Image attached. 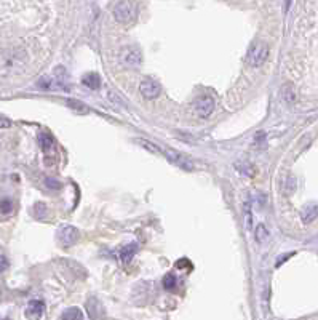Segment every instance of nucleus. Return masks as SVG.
Returning a JSON list of instances; mask_svg holds the SVG:
<instances>
[{
	"mask_svg": "<svg viewBox=\"0 0 318 320\" xmlns=\"http://www.w3.org/2000/svg\"><path fill=\"white\" fill-rule=\"evenodd\" d=\"M138 15V7L133 0H122L115 7H114V18L119 21V22H123V24H128V22H131Z\"/></svg>",
	"mask_w": 318,
	"mask_h": 320,
	"instance_id": "obj_1",
	"label": "nucleus"
},
{
	"mask_svg": "<svg viewBox=\"0 0 318 320\" xmlns=\"http://www.w3.org/2000/svg\"><path fill=\"white\" fill-rule=\"evenodd\" d=\"M267 56H269V46H267V43H264V42H254L250 46L248 53H246V63H248L250 66H253V67H257V66L264 64Z\"/></svg>",
	"mask_w": 318,
	"mask_h": 320,
	"instance_id": "obj_2",
	"label": "nucleus"
},
{
	"mask_svg": "<svg viewBox=\"0 0 318 320\" xmlns=\"http://www.w3.org/2000/svg\"><path fill=\"white\" fill-rule=\"evenodd\" d=\"M58 239H60L61 245L70 247L77 243V240L80 239V232L74 226H61L60 231H58Z\"/></svg>",
	"mask_w": 318,
	"mask_h": 320,
	"instance_id": "obj_3",
	"label": "nucleus"
},
{
	"mask_svg": "<svg viewBox=\"0 0 318 320\" xmlns=\"http://www.w3.org/2000/svg\"><path fill=\"white\" fill-rule=\"evenodd\" d=\"M120 59L125 66L129 67H138L141 66V61H143V55L138 48H131V46H126L120 52Z\"/></svg>",
	"mask_w": 318,
	"mask_h": 320,
	"instance_id": "obj_4",
	"label": "nucleus"
},
{
	"mask_svg": "<svg viewBox=\"0 0 318 320\" xmlns=\"http://www.w3.org/2000/svg\"><path fill=\"white\" fill-rule=\"evenodd\" d=\"M215 111V100L211 96H202L195 101V114L202 118H206Z\"/></svg>",
	"mask_w": 318,
	"mask_h": 320,
	"instance_id": "obj_5",
	"label": "nucleus"
},
{
	"mask_svg": "<svg viewBox=\"0 0 318 320\" xmlns=\"http://www.w3.org/2000/svg\"><path fill=\"white\" fill-rule=\"evenodd\" d=\"M139 91H141V94H143L146 100H155L158 94H160L162 90H160V85L157 84L155 80L144 79L139 84Z\"/></svg>",
	"mask_w": 318,
	"mask_h": 320,
	"instance_id": "obj_6",
	"label": "nucleus"
},
{
	"mask_svg": "<svg viewBox=\"0 0 318 320\" xmlns=\"http://www.w3.org/2000/svg\"><path fill=\"white\" fill-rule=\"evenodd\" d=\"M162 154H165V157H167L171 163L178 165L181 168H186V170H192V162L189 159H186L184 156H181L179 152H176L173 149H162Z\"/></svg>",
	"mask_w": 318,
	"mask_h": 320,
	"instance_id": "obj_7",
	"label": "nucleus"
},
{
	"mask_svg": "<svg viewBox=\"0 0 318 320\" xmlns=\"http://www.w3.org/2000/svg\"><path fill=\"white\" fill-rule=\"evenodd\" d=\"M43 309H45V306L42 301L32 300V301H29V304L26 307V317L29 320H40V317L43 315Z\"/></svg>",
	"mask_w": 318,
	"mask_h": 320,
	"instance_id": "obj_8",
	"label": "nucleus"
},
{
	"mask_svg": "<svg viewBox=\"0 0 318 320\" xmlns=\"http://www.w3.org/2000/svg\"><path fill=\"white\" fill-rule=\"evenodd\" d=\"M316 216H318V205H307L301 213V218L305 224L312 223Z\"/></svg>",
	"mask_w": 318,
	"mask_h": 320,
	"instance_id": "obj_9",
	"label": "nucleus"
},
{
	"mask_svg": "<svg viewBox=\"0 0 318 320\" xmlns=\"http://www.w3.org/2000/svg\"><path fill=\"white\" fill-rule=\"evenodd\" d=\"M82 82H84L85 87H88L91 90H98L101 87V77L98 74H95V72H93V74H87Z\"/></svg>",
	"mask_w": 318,
	"mask_h": 320,
	"instance_id": "obj_10",
	"label": "nucleus"
},
{
	"mask_svg": "<svg viewBox=\"0 0 318 320\" xmlns=\"http://www.w3.org/2000/svg\"><path fill=\"white\" fill-rule=\"evenodd\" d=\"M136 250H138V245H126V247H123L122 248V252H120V258H122V261L125 263V264H128L129 261H131V258L135 256V253H136Z\"/></svg>",
	"mask_w": 318,
	"mask_h": 320,
	"instance_id": "obj_11",
	"label": "nucleus"
},
{
	"mask_svg": "<svg viewBox=\"0 0 318 320\" xmlns=\"http://www.w3.org/2000/svg\"><path fill=\"white\" fill-rule=\"evenodd\" d=\"M63 320H84V314L77 307H70L63 312Z\"/></svg>",
	"mask_w": 318,
	"mask_h": 320,
	"instance_id": "obj_12",
	"label": "nucleus"
},
{
	"mask_svg": "<svg viewBox=\"0 0 318 320\" xmlns=\"http://www.w3.org/2000/svg\"><path fill=\"white\" fill-rule=\"evenodd\" d=\"M254 237H256L257 243H264V242L269 239V231L266 229V226H264V224H259V226L256 228Z\"/></svg>",
	"mask_w": 318,
	"mask_h": 320,
	"instance_id": "obj_13",
	"label": "nucleus"
},
{
	"mask_svg": "<svg viewBox=\"0 0 318 320\" xmlns=\"http://www.w3.org/2000/svg\"><path fill=\"white\" fill-rule=\"evenodd\" d=\"M39 143H40V146L45 152H48L53 147V138L48 133H42L39 136Z\"/></svg>",
	"mask_w": 318,
	"mask_h": 320,
	"instance_id": "obj_14",
	"label": "nucleus"
},
{
	"mask_svg": "<svg viewBox=\"0 0 318 320\" xmlns=\"http://www.w3.org/2000/svg\"><path fill=\"white\" fill-rule=\"evenodd\" d=\"M11 211H13V204H11V200H8V199L0 200V215H10Z\"/></svg>",
	"mask_w": 318,
	"mask_h": 320,
	"instance_id": "obj_15",
	"label": "nucleus"
},
{
	"mask_svg": "<svg viewBox=\"0 0 318 320\" xmlns=\"http://www.w3.org/2000/svg\"><path fill=\"white\" fill-rule=\"evenodd\" d=\"M174 285H176V277L173 274H170V276H167V277L163 279V287L167 288V290L174 288Z\"/></svg>",
	"mask_w": 318,
	"mask_h": 320,
	"instance_id": "obj_16",
	"label": "nucleus"
},
{
	"mask_svg": "<svg viewBox=\"0 0 318 320\" xmlns=\"http://www.w3.org/2000/svg\"><path fill=\"white\" fill-rule=\"evenodd\" d=\"M69 106H70V108L77 109L78 112H80V111H84V112H87V111H88L85 104H82V103H78V101H74V100H70V101H69Z\"/></svg>",
	"mask_w": 318,
	"mask_h": 320,
	"instance_id": "obj_17",
	"label": "nucleus"
},
{
	"mask_svg": "<svg viewBox=\"0 0 318 320\" xmlns=\"http://www.w3.org/2000/svg\"><path fill=\"white\" fill-rule=\"evenodd\" d=\"M285 100L288 101V103H293L294 101V93H293V88L288 85V87H285Z\"/></svg>",
	"mask_w": 318,
	"mask_h": 320,
	"instance_id": "obj_18",
	"label": "nucleus"
},
{
	"mask_svg": "<svg viewBox=\"0 0 318 320\" xmlns=\"http://www.w3.org/2000/svg\"><path fill=\"white\" fill-rule=\"evenodd\" d=\"M7 267H8V259L4 255H0V272L7 270Z\"/></svg>",
	"mask_w": 318,
	"mask_h": 320,
	"instance_id": "obj_19",
	"label": "nucleus"
},
{
	"mask_svg": "<svg viewBox=\"0 0 318 320\" xmlns=\"http://www.w3.org/2000/svg\"><path fill=\"white\" fill-rule=\"evenodd\" d=\"M11 127V122H10V118L4 117V115H0V128H8Z\"/></svg>",
	"mask_w": 318,
	"mask_h": 320,
	"instance_id": "obj_20",
	"label": "nucleus"
},
{
	"mask_svg": "<svg viewBox=\"0 0 318 320\" xmlns=\"http://www.w3.org/2000/svg\"><path fill=\"white\" fill-rule=\"evenodd\" d=\"M46 186H48V187H53V189H60V187H61L60 183H58V181H53V180H46Z\"/></svg>",
	"mask_w": 318,
	"mask_h": 320,
	"instance_id": "obj_21",
	"label": "nucleus"
}]
</instances>
